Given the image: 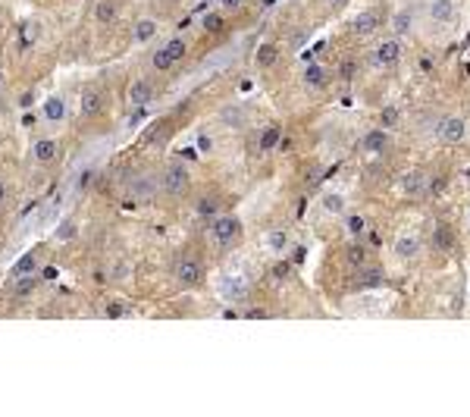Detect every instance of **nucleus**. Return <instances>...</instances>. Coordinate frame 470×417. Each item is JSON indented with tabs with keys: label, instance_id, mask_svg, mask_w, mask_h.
Wrapping results in <instances>:
<instances>
[{
	"label": "nucleus",
	"instance_id": "473e14b6",
	"mask_svg": "<svg viewBox=\"0 0 470 417\" xmlns=\"http://www.w3.org/2000/svg\"><path fill=\"white\" fill-rule=\"evenodd\" d=\"M132 192L135 194H151V192H154V179H135V182H132Z\"/></svg>",
	"mask_w": 470,
	"mask_h": 417
},
{
	"label": "nucleus",
	"instance_id": "72a5a7b5",
	"mask_svg": "<svg viewBox=\"0 0 470 417\" xmlns=\"http://www.w3.org/2000/svg\"><path fill=\"white\" fill-rule=\"evenodd\" d=\"M125 314H129V307H125L123 301H110V305H107V317H110V320H119Z\"/></svg>",
	"mask_w": 470,
	"mask_h": 417
},
{
	"label": "nucleus",
	"instance_id": "c9c22d12",
	"mask_svg": "<svg viewBox=\"0 0 470 417\" xmlns=\"http://www.w3.org/2000/svg\"><path fill=\"white\" fill-rule=\"evenodd\" d=\"M273 60H276V47L264 45V47L258 51V63H260V66H267V63H273Z\"/></svg>",
	"mask_w": 470,
	"mask_h": 417
},
{
	"label": "nucleus",
	"instance_id": "a878e982",
	"mask_svg": "<svg viewBox=\"0 0 470 417\" xmlns=\"http://www.w3.org/2000/svg\"><path fill=\"white\" fill-rule=\"evenodd\" d=\"M35 35H38L35 25H23L19 35H16V47H19V51H29V47L35 45Z\"/></svg>",
	"mask_w": 470,
	"mask_h": 417
},
{
	"label": "nucleus",
	"instance_id": "4be33fe9",
	"mask_svg": "<svg viewBox=\"0 0 470 417\" xmlns=\"http://www.w3.org/2000/svg\"><path fill=\"white\" fill-rule=\"evenodd\" d=\"M195 214L213 220V216H220V201H217V198H210V194H204V198L195 204Z\"/></svg>",
	"mask_w": 470,
	"mask_h": 417
},
{
	"label": "nucleus",
	"instance_id": "5701e85b",
	"mask_svg": "<svg viewBox=\"0 0 470 417\" xmlns=\"http://www.w3.org/2000/svg\"><path fill=\"white\" fill-rule=\"evenodd\" d=\"M320 204H323V210H330V214H345V198L338 192H326L323 198H320Z\"/></svg>",
	"mask_w": 470,
	"mask_h": 417
},
{
	"label": "nucleus",
	"instance_id": "09e8293b",
	"mask_svg": "<svg viewBox=\"0 0 470 417\" xmlns=\"http://www.w3.org/2000/svg\"><path fill=\"white\" fill-rule=\"evenodd\" d=\"M0 82H3V73H0Z\"/></svg>",
	"mask_w": 470,
	"mask_h": 417
},
{
	"label": "nucleus",
	"instance_id": "4c0bfd02",
	"mask_svg": "<svg viewBox=\"0 0 470 417\" xmlns=\"http://www.w3.org/2000/svg\"><path fill=\"white\" fill-rule=\"evenodd\" d=\"M91 179H95V166H88V170H85V173L79 176V192H85V188H88Z\"/></svg>",
	"mask_w": 470,
	"mask_h": 417
},
{
	"label": "nucleus",
	"instance_id": "9b49d317",
	"mask_svg": "<svg viewBox=\"0 0 470 417\" xmlns=\"http://www.w3.org/2000/svg\"><path fill=\"white\" fill-rule=\"evenodd\" d=\"M386 144H389V132H386L382 126L360 135V148L367 151V154H380V151H386Z\"/></svg>",
	"mask_w": 470,
	"mask_h": 417
},
{
	"label": "nucleus",
	"instance_id": "1a4fd4ad",
	"mask_svg": "<svg viewBox=\"0 0 470 417\" xmlns=\"http://www.w3.org/2000/svg\"><path fill=\"white\" fill-rule=\"evenodd\" d=\"M154 97H157V91L147 79H135V82L129 85V101H132V107H147Z\"/></svg>",
	"mask_w": 470,
	"mask_h": 417
},
{
	"label": "nucleus",
	"instance_id": "f704fd0d",
	"mask_svg": "<svg viewBox=\"0 0 470 417\" xmlns=\"http://www.w3.org/2000/svg\"><path fill=\"white\" fill-rule=\"evenodd\" d=\"M364 226H367V223H364V216H360V214L348 216V232H351V236H360V232H364Z\"/></svg>",
	"mask_w": 470,
	"mask_h": 417
},
{
	"label": "nucleus",
	"instance_id": "37998d69",
	"mask_svg": "<svg viewBox=\"0 0 470 417\" xmlns=\"http://www.w3.org/2000/svg\"><path fill=\"white\" fill-rule=\"evenodd\" d=\"M286 270H288V264H286V261L276 264V276H286Z\"/></svg>",
	"mask_w": 470,
	"mask_h": 417
},
{
	"label": "nucleus",
	"instance_id": "f03ea898",
	"mask_svg": "<svg viewBox=\"0 0 470 417\" xmlns=\"http://www.w3.org/2000/svg\"><path fill=\"white\" fill-rule=\"evenodd\" d=\"M398 60H401V41L392 35V38H386V41H380V45L373 47L370 63H373L376 69H389V66H395Z\"/></svg>",
	"mask_w": 470,
	"mask_h": 417
},
{
	"label": "nucleus",
	"instance_id": "a211bd4d",
	"mask_svg": "<svg viewBox=\"0 0 470 417\" xmlns=\"http://www.w3.org/2000/svg\"><path fill=\"white\" fill-rule=\"evenodd\" d=\"M41 113H45V119H51V123H60V119L66 116V104H63V97H45V104H41Z\"/></svg>",
	"mask_w": 470,
	"mask_h": 417
},
{
	"label": "nucleus",
	"instance_id": "58836bf2",
	"mask_svg": "<svg viewBox=\"0 0 470 417\" xmlns=\"http://www.w3.org/2000/svg\"><path fill=\"white\" fill-rule=\"evenodd\" d=\"M245 317H248V320H264V317H270V314H267L264 307H251V311H245Z\"/></svg>",
	"mask_w": 470,
	"mask_h": 417
},
{
	"label": "nucleus",
	"instance_id": "dca6fc26",
	"mask_svg": "<svg viewBox=\"0 0 470 417\" xmlns=\"http://www.w3.org/2000/svg\"><path fill=\"white\" fill-rule=\"evenodd\" d=\"M116 16H119V3H116V0H97V3H95V19L101 25L116 23Z\"/></svg>",
	"mask_w": 470,
	"mask_h": 417
},
{
	"label": "nucleus",
	"instance_id": "a18cd8bd",
	"mask_svg": "<svg viewBox=\"0 0 470 417\" xmlns=\"http://www.w3.org/2000/svg\"><path fill=\"white\" fill-rule=\"evenodd\" d=\"M467 229H470V210H467Z\"/></svg>",
	"mask_w": 470,
	"mask_h": 417
},
{
	"label": "nucleus",
	"instance_id": "ddd939ff",
	"mask_svg": "<svg viewBox=\"0 0 470 417\" xmlns=\"http://www.w3.org/2000/svg\"><path fill=\"white\" fill-rule=\"evenodd\" d=\"M176 276L182 286H198L201 276H204V267H201V261H179Z\"/></svg>",
	"mask_w": 470,
	"mask_h": 417
},
{
	"label": "nucleus",
	"instance_id": "de8ad7c7",
	"mask_svg": "<svg viewBox=\"0 0 470 417\" xmlns=\"http://www.w3.org/2000/svg\"><path fill=\"white\" fill-rule=\"evenodd\" d=\"M204 3H213V0H204ZM217 3H220V0H217Z\"/></svg>",
	"mask_w": 470,
	"mask_h": 417
},
{
	"label": "nucleus",
	"instance_id": "cd10ccee",
	"mask_svg": "<svg viewBox=\"0 0 470 417\" xmlns=\"http://www.w3.org/2000/svg\"><path fill=\"white\" fill-rule=\"evenodd\" d=\"M398 123H401V110H398V107H386V110L380 113V126L382 129H395Z\"/></svg>",
	"mask_w": 470,
	"mask_h": 417
},
{
	"label": "nucleus",
	"instance_id": "6e6552de",
	"mask_svg": "<svg viewBox=\"0 0 470 417\" xmlns=\"http://www.w3.org/2000/svg\"><path fill=\"white\" fill-rule=\"evenodd\" d=\"M426 186H430V176H426L423 170H408L401 176V192L408 194V198H417V194H423Z\"/></svg>",
	"mask_w": 470,
	"mask_h": 417
},
{
	"label": "nucleus",
	"instance_id": "f8f14e48",
	"mask_svg": "<svg viewBox=\"0 0 470 417\" xmlns=\"http://www.w3.org/2000/svg\"><path fill=\"white\" fill-rule=\"evenodd\" d=\"M389 25H392V35H395V38L411 35V31H414V10L411 7L395 10V13H392V19H389Z\"/></svg>",
	"mask_w": 470,
	"mask_h": 417
},
{
	"label": "nucleus",
	"instance_id": "bb28decb",
	"mask_svg": "<svg viewBox=\"0 0 470 417\" xmlns=\"http://www.w3.org/2000/svg\"><path fill=\"white\" fill-rule=\"evenodd\" d=\"M13 273H16V276H32V273H35V254H32V251H25L23 257L16 261Z\"/></svg>",
	"mask_w": 470,
	"mask_h": 417
},
{
	"label": "nucleus",
	"instance_id": "6ab92c4d",
	"mask_svg": "<svg viewBox=\"0 0 470 417\" xmlns=\"http://www.w3.org/2000/svg\"><path fill=\"white\" fill-rule=\"evenodd\" d=\"M376 29H380V19H376L373 13L354 16V35H358V38H370Z\"/></svg>",
	"mask_w": 470,
	"mask_h": 417
},
{
	"label": "nucleus",
	"instance_id": "20e7f679",
	"mask_svg": "<svg viewBox=\"0 0 470 417\" xmlns=\"http://www.w3.org/2000/svg\"><path fill=\"white\" fill-rule=\"evenodd\" d=\"M217 295H220L223 301H229V305L245 301V298H248V279H242V276H220Z\"/></svg>",
	"mask_w": 470,
	"mask_h": 417
},
{
	"label": "nucleus",
	"instance_id": "c85d7f7f",
	"mask_svg": "<svg viewBox=\"0 0 470 417\" xmlns=\"http://www.w3.org/2000/svg\"><path fill=\"white\" fill-rule=\"evenodd\" d=\"M163 47H166V53H169V57H173V60H176V63L185 57V53H188V45H185L182 38H169V41H166V45H163Z\"/></svg>",
	"mask_w": 470,
	"mask_h": 417
},
{
	"label": "nucleus",
	"instance_id": "393cba45",
	"mask_svg": "<svg viewBox=\"0 0 470 417\" xmlns=\"http://www.w3.org/2000/svg\"><path fill=\"white\" fill-rule=\"evenodd\" d=\"M151 66H154L157 73H169V69L176 66V60L166 53V47H160V51H154V57H151Z\"/></svg>",
	"mask_w": 470,
	"mask_h": 417
},
{
	"label": "nucleus",
	"instance_id": "9d476101",
	"mask_svg": "<svg viewBox=\"0 0 470 417\" xmlns=\"http://www.w3.org/2000/svg\"><path fill=\"white\" fill-rule=\"evenodd\" d=\"M288 245H292V238H288L286 229H270V232H264V248L273 254V257H282V254L288 251Z\"/></svg>",
	"mask_w": 470,
	"mask_h": 417
},
{
	"label": "nucleus",
	"instance_id": "aec40b11",
	"mask_svg": "<svg viewBox=\"0 0 470 417\" xmlns=\"http://www.w3.org/2000/svg\"><path fill=\"white\" fill-rule=\"evenodd\" d=\"M101 107H103L101 91H95V88L82 91V116H97V113H101Z\"/></svg>",
	"mask_w": 470,
	"mask_h": 417
},
{
	"label": "nucleus",
	"instance_id": "7ed1b4c3",
	"mask_svg": "<svg viewBox=\"0 0 470 417\" xmlns=\"http://www.w3.org/2000/svg\"><path fill=\"white\" fill-rule=\"evenodd\" d=\"M464 135H467V123L461 116H442L436 126V138L442 144H461Z\"/></svg>",
	"mask_w": 470,
	"mask_h": 417
},
{
	"label": "nucleus",
	"instance_id": "c756f323",
	"mask_svg": "<svg viewBox=\"0 0 470 417\" xmlns=\"http://www.w3.org/2000/svg\"><path fill=\"white\" fill-rule=\"evenodd\" d=\"M364 257H367V251H364L360 245H351V248L345 251V261L351 264V267H364Z\"/></svg>",
	"mask_w": 470,
	"mask_h": 417
},
{
	"label": "nucleus",
	"instance_id": "79ce46f5",
	"mask_svg": "<svg viewBox=\"0 0 470 417\" xmlns=\"http://www.w3.org/2000/svg\"><path fill=\"white\" fill-rule=\"evenodd\" d=\"M198 142H201V151H210V135H201V138H198Z\"/></svg>",
	"mask_w": 470,
	"mask_h": 417
},
{
	"label": "nucleus",
	"instance_id": "412c9836",
	"mask_svg": "<svg viewBox=\"0 0 470 417\" xmlns=\"http://www.w3.org/2000/svg\"><path fill=\"white\" fill-rule=\"evenodd\" d=\"M280 142H282L280 126H267L264 132H260V138H258V148L260 151H276L280 148Z\"/></svg>",
	"mask_w": 470,
	"mask_h": 417
},
{
	"label": "nucleus",
	"instance_id": "423d86ee",
	"mask_svg": "<svg viewBox=\"0 0 470 417\" xmlns=\"http://www.w3.org/2000/svg\"><path fill=\"white\" fill-rule=\"evenodd\" d=\"M455 16H458L455 0H430V3H426V19L433 25H452Z\"/></svg>",
	"mask_w": 470,
	"mask_h": 417
},
{
	"label": "nucleus",
	"instance_id": "b1692460",
	"mask_svg": "<svg viewBox=\"0 0 470 417\" xmlns=\"http://www.w3.org/2000/svg\"><path fill=\"white\" fill-rule=\"evenodd\" d=\"M433 242H436V248H442V251H452V248H455V232H452V226H439Z\"/></svg>",
	"mask_w": 470,
	"mask_h": 417
},
{
	"label": "nucleus",
	"instance_id": "39448f33",
	"mask_svg": "<svg viewBox=\"0 0 470 417\" xmlns=\"http://www.w3.org/2000/svg\"><path fill=\"white\" fill-rule=\"evenodd\" d=\"M188 170H185L182 164H169L166 170H163V188H166L169 194H185L188 192Z\"/></svg>",
	"mask_w": 470,
	"mask_h": 417
},
{
	"label": "nucleus",
	"instance_id": "ea45409f",
	"mask_svg": "<svg viewBox=\"0 0 470 417\" xmlns=\"http://www.w3.org/2000/svg\"><path fill=\"white\" fill-rule=\"evenodd\" d=\"M32 289H35V279H29V276H23V283H19V295H29Z\"/></svg>",
	"mask_w": 470,
	"mask_h": 417
},
{
	"label": "nucleus",
	"instance_id": "49530a36",
	"mask_svg": "<svg viewBox=\"0 0 470 417\" xmlns=\"http://www.w3.org/2000/svg\"><path fill=\"white\" fill-rule=\"evenodd\" d=\"M332 3H345V0H332Z\"/></svg>",
	"mask_w": 470,
	"mask_h": 417
},
{
	"label": "nucleus",
	"instance_id": "a19ab883",
	"mask_svg": "<svg viewBox=\"0 0 470 417\" xmlns=\"http://www.w3.org/2000/svg\"><path fill=\"white\" fill-rule=\"evenodd\" d=\"M220 3H223V10H238L245 0H220Z\"/></svg>",
	"mask_w": 470,
	"mask_h": 417
},
{
	"label": "nucleus",
	"instance_id": "f3484780",
	"mask_svg": "<svg viewBox=\"0 0 470 417\" xmlns=\"http://www.w3.org/2000/svg\"><path fill=\"white\" fill-rule=\"evenodd\" d=\"M326 82H330L326 66H320V63H308V66H304V85H308V88H323Z\"/></svg>",
	"mask_w": 470,
	"mask_h": 417
},
{
	"label": "nucleus",
	"instance_id": "2f4dec72",
	"mask_svg": "<svg viewBox=\"0 0 470 417\" xmlns=\"http://www.w3.org/2000/svg\"><path fill=\"white\" fill-rule=\"evenodd\" d=\"M223 25H226V19H223L220 13H207V16H204V29H207V31H220Z\"/></svg>",
	"mask_w": 470,
	"mask_h": 417
},
{
	"label": "nucleus",
	"instance_id": "e433bc0d",
	"mask_svg": "<svg viewBox=\"0 0 470 417\" xmlns=\"http://www.w3.org/2000/svg\"><path fill=\"white\" fill-rule=\"evenodd\" d=\"M151 116V113H147V107H135V113H132V119H129V126H141V123H145V119Z\"/></svg>",
	"mask_w": 470,
	"mask_h": 417
},
{
	"label": "nucleus",
	"instance_id": "0eeeda50",
	"mask_svg": "<svg viewBox=\"0 0 470 417\" xmlns=\"http://www.w3.org/2000/svg\"><path fill=\"white\" fill-rule=\"evenodd\" d=\"M420 236L417 232H401V236H395V242H392V251H395V257H401V261H411V257H417L420 254Z\"/></svg>",
	"mask_w": 470,
	"mask_h": 417
},
{
	"label": "nucleus",
	"instance_id": "7c9ffc66",
	"mask_svg": "<svg viewBox=\"0 0 470 417\" xmlns=\"http://www.w3.org/2000/svg\"><path fill=\"white\" fill-rule=\"evenodd\" d=\"M445 188H448V179L445 176H433L430 179V186H426V194L439 198V194H445Z\"/></svg>",
	"mask_w": 470,
	"mask_h": 417
},
{
	"label": "nucleus",
	"instance_id": "4468645a",
	"mask_svg": "<svg viewBox=\"0 0 470 417\" xmlns=\"http://www.w3.org/2000/svg\"><path fill=\"white\" fill-rule=\"evenodd\" d=\"M157 38V19H151V16H141L138 23H135L132 29V41H138V45H147V41H154Z\"/></svg>",
	"mask_w": 470,
	"mask_h": 417
},
{
	"label": "nucleus",
	"instance_id": "c03bdc74",
	"mask_svg": "<svg viewBox=\"0 0 470 417\" xmlns=\"http://www.w3.org/2000/svg\"><path fill=\"white\" fill-rule=\"evenodd\" d=\"M3 198H7V186L0 182V204H3Z\"/></svg>",
	"mask_w": 470,
	"mask_h": 417
},
{
	"label": "nucleus",
	"instance_id": "2eb2a0df",
	"mask_svg": "<svg viewBox=\"0 0 470 417\" xmlns=\"http://www.w3.org/2000/svg\"><path fill=\"white\" fill-rule=\"evenodd\" d=\"M32 157L38 164H53L57 160V142L53 138H38L35 148H32Z\"/></svg>",
	"mask_w": 470,
	"mask_h": 417
},
{
	"label": "nucleus",
	"instance_id": "f257e3e1",
	"mask_svg": "<svg viewBox=\"0 0 470 417\" xmlns=\"http://www.w3.org/2000/svg\"><path fill=\"white\" fill-rule=\"evenodd\" d=\"M238 236H242V220L232 214H220L213 216V238L220 242V245H232V242H238Z\"/></svg>",
	"mask_w": 470,
	"mask_h": 417
}]
</instances>
